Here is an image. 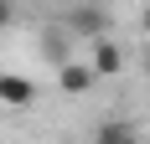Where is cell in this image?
Segmentation results:
<instances>
[{
  "mask_svg": "<svg viewBox=\"0 0 150 144\" xmlns=\"http://www.w3.org/2000/svg\"><path fill=\"white\" fill-rule=\"evenodd\" d=\"M62 26L73 31V36H93V41H98V36H109V10L98 0H78L73 10L62 15Z\"/></svg>",
  "mask_w": 150,
  "mask_h": 144,
  "instance_id": "cell-1",
  "label": "cell"
},
{
  "mask_svg": "<svg viewBox=\"0 0 150 144\" xmlns=\"http://www.w3.org/2000/svg\"><path fill=\"white\" fill-rule=\"evenodd\" d=\"M0 103L31 108V103H36V82H31V77H16V72H0Z\"/></svg>",
  "mask_w": 150,
  "mask_h": 144,
  "instance_id": "cell-2",
  "label": "cell"
},
{
  "mask_svg": "<svg viewBox=\"0 0 150 144\" xmlns=\"http://www.w3.org/2000/svg\"><path fill=\"white\" fill-rule=\"evenodd\" d=\"M57 82H62V93L83 98V93L98 82V72H93V62H67V67H57Z\"/></svg>",
  "mask_w": 150,
  "mask_h": 144,
  "instance_id": "cell-3",
  "label": "cell"
},
{
  "mask_svg": "<svg viewBox=\"0 0 150 144\" xmlns=\"http://www.w3.org/2000/svg\"><path fill=\"white\" fill-rule=\"evenodd\" d=\"M67 52H73V31L67 26H47L42 31V57L52 62V67H67V62H73Z\"/></svg>",
  "mask_w": 150,
  "mask_h": 144,
  "instance_id": "cell-4",
  "label": "cell"
},
{
  "mask_svg": "<svg viewBox=\"0 0 150 144\" xmlns=\"http://www.w3.org/2000/svg\"><path fill=\"white\" fill-rule=\"evenodd\" d=\"M119 67H124V52L109 41V36H98V41H93V72H98V77H114Z\"/></svg>",
  "mask_w": 150,
  "mask_h": 144,
  "instance_id": "cell-5",
  "label": "cell"
},
{
  "mask_svg": "<svg viewBox=\"0 0 150 144\" xmlns=\"http://www.w3.org/2000/svg\"><path fill=\"white\" fill-rule=\"evenodd\" d=\"M135 139H140V134H135L129 118H104L98 134H93V144H135Z\"/></svg>",
  "mask_w": 150,
  "mask_h": 144,
  "instance_id": "cell-6",
  "label": "cell"
},
{
  "mask_svg": "<svg viewBox=\"0 0 150 144\" xmlns=\"http://www.w3.org/2000/svg\"><path fill=\"white\" fill-rule=\"evenodd\" d=\"M16 21V0H0V26H11Z\"/></svg>",
  "mask_w": 150,
  "mask_h": 144,
  "instance_id": "cell-7",
  "label": "cell"
},
{
  "mask_svg": "<svg viewBox=\"0 0 150 144\" xmlns=\"http://www.w3.org/2000/svg\"><path fill=\"white\" fill-rule=\"evenodd\" d=\"M145 41H150V10H145Z\"/></svg>",
  "mask_w": 150,
  "mask_h": 144,
  "instance_id": "cell-8",
  "label": "cell"
},
{
  "mask_svg": "<svg viewBox=\"0 0 150 144\" xmlns=\"http://www.w3.org/2000/svg\"><path fill=\"white\" fill-rule=\"evenodd\" d=\"M145 77H150V52H145Z\"/></svg>",
  "mask_w": 150,
  "mask_h": 144,
  "instance_id": "cell-9",
  "label": "cell"
}]
</instances>
